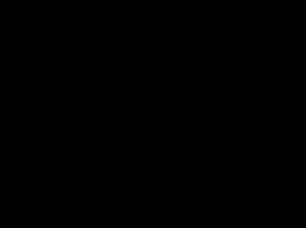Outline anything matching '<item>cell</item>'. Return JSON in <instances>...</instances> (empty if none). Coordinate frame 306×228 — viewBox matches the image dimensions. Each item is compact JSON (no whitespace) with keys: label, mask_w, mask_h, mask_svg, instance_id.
I'll return each instance as SVG.
<instances>
[{"label":"cell","mask_w":306,"mask_h":228,"mask_svg":"<svg viewBox=\"0 0 306 228\" xmlns=\"http://www.w3.org/2000/svg\"><path fill=\"white\" fill-rule=\"evenodd\" d=\"M20 57H21V55H20L18 53L17 54H12V62H13V64H15V62H20V61H21Z\"/></svg>","instance_id":"6da1fadb"},{"label":"cell","mask_w":306,"mask_h":228,"mask_svg":"<svg viewBox=\"0 0 306 228\" xmlns=\"http://www.w3.org/2000/svg\"><path fill=\"white\" fill-rule=\"evenodd\" d=\"M33 41H41V33H33Z\"/></svg>","instance_id":"7a4b0ae2"}]
</instances>
